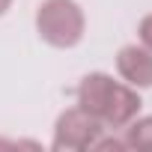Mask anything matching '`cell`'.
<instances>
[{
	"label": "cell",
	"instance_id": "7a4b0ae2",
	"mask_svg": "<svg viewBox=\"0 0 152 152\" xmlns=\"http://www.w3.org/2000/svg\"><path fill=\"white\" fill-rule=\"evenodd\" d=\"M102 134V122L96 116H90L87 110L81 107H69L60 113L57 125H54V149H90L93 140Z\"/></svg>",
	"mask_w": 152,
	"mask_h": 152
},
{
	"label": "cell",
	"instance_id": "277c9868",
	"mask_svg": "<svg viewBox=\"0 0 152 152\" xmlns=\"http://www.w3.org/2000/svg\"><path fill=\"white\" fill-rule=\"evenodd\" d=\"M113 84H116V81L110 78V75H104V72L87 75V78L81 81V87H78V107L87 110L90 116H96V119L102 122V113H104V107H107V99H110Z\"/></svg>",
	"mask_w": 152,
	"mask_h": 152
},
{
	"label": "cell",
	"instance_id": "5b68a950",
	"mask_svg": "<svg viewBox=\"0 0 152 152\" xmlns=\"http://www.w3.org/2000/svg\"><path fill=\"white\" fill-rule=\"evenodd\" d=\"M140 110V96L125 87V84H113L110 90V99H107V107L102 113V125H110V128H125Z\"/></svg>",
	"mask_w": 152,
	"mask_h": 152
},
{
	"label": "cell",
	"instance_id": "6da1fadb",
	"mask_svg": "<svg viewBox=\"0 0 152 152\" xmlns=\"http://www.w3.org/2000/svg\"><path fill=\"white\" fill-rule=\"evenodd\" d=\"M36 33L51 48H75L84 39V12L75 0H45L36 12Z\"/></svg>",
	"mask_w": 152,
	"mask_h": 152
},
{
	"label": "cell",
	"instance_id": "3957f363",
	"mask_svg": "<svg viewBox=\"0 0 152 152\" xmlns=\"http://www.w3.org/2000/svg\"><path fill=\"white\" fill-rule=\"evenodd\" d=\"M116 72L128 87H152V51L143 45H125L116 54Z\"/></svg>",
	"mask_w": 152,
	"mask_h": 152
},
{
	"label": "cell",
	"instance_id": "ba28073f",
	"mask_svg": "<svg viewBox=\"0 0 152 152\" xmlns=\"http://www.w3.org/2000/svg\"><path fill=\"white\" fill-rule=\"evenodd\" d=\"M9 6H12V0H0V15H3V12H6Z\"/></svg>",
	"mask_w": 152,
	"mask_h": 152
},
{
	"label": "cell",
	"instance_id": "52a82bcc",
	"mask_svg": "<svg viewBox=\"0 0 152 152\" xmlns=\"http://www.w3.org/2000/svg\"><path fill=\"white\" fill-rule=\"evenodd\" d=\"M137 33H140V45L152 51V15H146V18L140 21V27H137Z\"/></svg>",
	"mask_w": 152,
	"mask_h": 152
},
{
	"label": "cell",
	"instance_id": "8992f818",
	"mask_svg": "<svg viewBox=\"0 0 152 152\" xmlns=\"http://www.w3.org/2000/svg\"><path fill=\"white\" fill-rule=\"evenodd\" d=\"M125 149L152 152V116H134L125 128Z\"/></svg>",
	"mask_w": 152,
	"mask_h": 152
}]
</instances>
